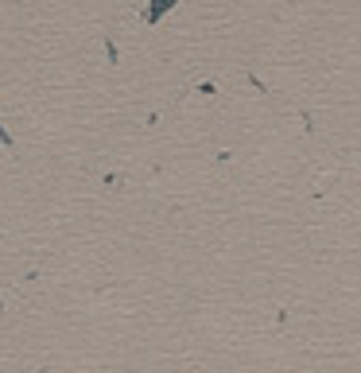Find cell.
<instances>
[{"label":"cell","mask_w":361,"mask_h":373,"mask_svg":"<svg viewBox=\"0 0 361 373\" xmlns=\"http://www.w3.org/2000/svg\"><path fill=\"white\" fill-rule=\"evenodd\" d=\"M0 140H4V144H12V137H8V132H4V125H0Z\"/></svg>","instance_id":"6da1fadb"}]
</instances>
